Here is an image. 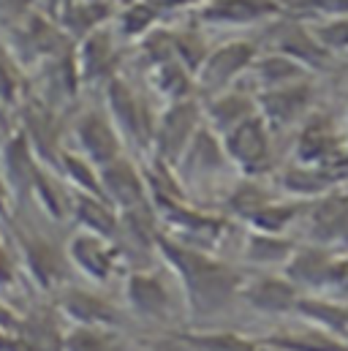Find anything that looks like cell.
<instances>
[{"label":"cell","instance_id":"obj_1","mask_svg":"<svg viewBox=\"0 0 348 351\" xmlns=\"http://www.w3.org/2000/svg\"><path fill=\"white\" fill-rule=\"evenodd\" d=\"M156 245H158L161 256L177 272V278L185 289L188 305L196 316H212V313L223 311L234 300V294L243 291V275L234 267L204 254L201 248L177 243L164 234H158Z\"/></svg>","mask_w":348,"mask_h":351},{"label":"cell","instance_id":"obj_2","mask_svg":"<svg viewBox=\"0 0 348 351\" xmlns=\"http://www.w3.org/2000/svg\"><path fill=\"white\" fill-rule=\"evenodd\" d=\"M106 106H109V117L117 125L120 136L125 142H134L139 147L153 145L156 139V125L158 120L150 117V109L145 106V101H139V95L131 90V85L120 77H112L106 85Z\"/></svg>","mask_w":348,"mask_h":351},{"label":"cell","instance_id":"obj_3","mask_svg":"<svg viewBox=\"0 0 348 351\" xmlns=\"http://www.w3.org/2000/svg\"><path fill=\"white\" fill-rule=\"evenodd\" d=\"M199 128H201V109L193 98L169 104L156 125V139H153L156 158L166 161L169 167H177Z\"/></svg>","mask_w":348,"mask_h":351},{"label":"cell","instance_id":"obj_4","mask_svg":"<svg viewBox=\"0 0 348 351\" xmlns=\"http://www.w3.org/2000/svg\"><path fill=\"white\" fill-rule=\"evenodd\" d=\"M98 175H101L103 196L117 207L120 215L153 210V199H150L147 180H145V175H142L128 158L120 156L117 161L101 167Z\"/></svg>","mask_w":348,"mask_h":351},{"label":"cell","instance_id":"obj_5","mask_svg":"<svg viewBox=\"0 0 348 351\" xmlns=\"http://www.w3.org/2000/svg\"><path fill=\"white\" fill-rule=\"evenodd\" d=\"M253 63H256V47L253 44H248V41L223 44L207 55V60L196 71V85L215 95V93L229 88L240 74H245Z\"/></svg>","mask_w":348,"mask_h":351},{"label":"cell","instance_id":"obj_6","mask_svg":"<svg viewBox=\"0 0 348 351\" xmlns=\"http://www.w3.org/2000/svg\"><path fill=\"white\" fill-rule=\"evenodd\" d=\"M269 125L261 114H253L251 120L240 123L234 131L223 136L226 156L248 175H259L269 164Z\"/></svg>","mask_w":348,"mask_h":351},{"label":"cell","instance_id":"obj_7","mask_svg":"<svg viewBox=\"0 0 348 351\" xmlns=\"http://www.w3.org/2000/svg\"><path fill=\"white\" fill-rule=\"evenodd\" d=\"M77 142L82 156L90 158L98 169L117 161L123 156V136L117 131V125L112 123L109 114L103 112H85L77 120Z\"/></svg>","mask_w":348,"mask_h":351},{"label":"cell","instance_id":"obj_8","mask_svg":"<svg viewBox=\"0 0 348 351\" xmlns=\"http://www.w3.org/2000/svg\"><path fill=\"white\" fill-rule=\"evenodd\" d=\"M343 156L346 147H340L338 139V128L330 117H313L299 139H297V158L299 164H310V167H330V169H343Z\"/></svg>","mask_w":348,"mask_h":351},{"label":"cell","instance_id":"obj_9","mask_svg":"<svg viewBox=\"0 0 348 351\" xmlns=\"http://www.w3.org/2000/svg\"><path fill=\"white\" fill-rule=\"evenodd\" d=\"M19 251H22V259L27 264L30 275L36 278V283L41 289L52 291V289H60L66 283L71 262L47 237H41V234H19Z\"/></svg>","mask_w":348,"mask_h":351},{"label":"cell","instance_id":"obj_10","mask_svg":"<svg viewBox=\"0 0 348 351\" xmlns=\"http://www.w3.org/2000/svg\"><path fill=\"white\" fill-rule=\"evenodd\" d=\"M66 256L82 275H87L90 280H98V283L109 280L117 267V248H112V240L85 232V229H79L69 240Z\"/></svg>","mask_w":348,"mask_h":351},{"label":"cell","instance_id":"obj_11","mask_svg":"<svg viewBox=\"0 0 348 351\" xmlns=\"http://www.w3.org/2000/svg\"><path fill=\"white\" fill-rule=\"evenodd\" d=\"M310 98H313L310 82L299 80V82H291V85L264 90L256 101H259V114L266 120L269 128H286L308 109Z\"/></svg>","mask_w":348,"mask_h":351},{"label":"cell","instance_id":"obj_12","mask_svg":"<svg viewBox=\"0 0 348 351\" xmlns=\"http://www.w3.org/2000/svg\"><path fill=\"white\" fill-rule=\"evenodd\" d=\"M125 300L134 313L150 322H164L169 316V289L156 272L134 269L125 278Z\"/></svg>","mask_w":348,"mask_h":351},{"label":"cell","instance_id":"obj_13","mask_svg":"<svg viewBox=\"0 0 348 351\" xmlns=\"http://www.w3.org/2000/svg\"><path fill=\"white\" fill-rule=\"evenodd\" d=\"M36 150L27 142L25 131H16L5 147H3V180L8 185V191L14 196H27L33 193V182L38 175V161H36Z\"/></svg>","mask_w":348,"mask_h":351},{"label":"cell","instance_id":"obj_14","mask_svg":"<svg viewBox=\"0 0 348 351\" xmlns=\"http://www.w3.org/2000/svg\"><path fill=\"white\" fill-rule=\"evenodd\" d=\"M243 297L261 313H288L297 311L302 291L294 280L280 275H256L245 289Z\"/></svg>","mask_w":348,"mask_h":351},{"label":"cell","instance_id":"obj_15","mask_svg":"<svg viewBox=\"0 0 348 351\" xmlns=\"http://www.w3.org/2000/svg\"><path fill=\"white\" fill-rule=\"evenodd\" d=\"M22 131H25V136L33 145L38 158L60 164L55 106H49L44 101H27L25 104V117H22Z\"/></svg>","mask_w":348,"mask_h":351},{"label":"cell","instance_id":"obj_16","mask_svg":"<svg viewBox=\"0 0 348 351\" xmlns=\"http://www.w3.org/2000/svg\"><path fill=\"white\" fill-rule=\"evenodd\" d=\"M218 136L221 134H215L212 128H204V125L196 131V136L190 139L188 150L182 153V158L177 164L182 169V175L207 177L212 175V172H218L229 161L226 147H223V139H218Z\"/></svg>","mask_w":348,"mask_h":351},{"label":"cell","instance_id":"obj_17","mask_svg":"<svg viewBox=\"0 0 348 351\" xmlns=\"http://www.w3.org/2000/svg\"><path fill=\"white\" fill-rule=\"evenodd\" d=\"M253 114H259V101L251 98L243 90H221L212 95V101L207 104V120L210 128L221 136H226L229 131H234L240 123L251 120Z\"/></svg>","mask_w":348,"mask_h":351},{"label":"cell","instance_id":"obj_18","mask_svg":"<svg viewBox=\"0 0 348 351\" xmlns=\"http://www.w3.org/2000/svg\"><path fill=\"white\" fill-rule=\"evenodd\" d=\"M58 308L66 319L74 322V327H114L117 324V311L98 294L69 289L60 294Z\"/></svg>","mask_w":348,"mask_h":351},{"label":"cell","instance_id":"obj_19","mask_svg":"<svg viewBox=\"0 0 348 351\" xmlns=\"http://www.w3.org/2000/svg\"><path fill=\"white\" fill-rule=\"evenodd\" d=\"M77 69L82 82H98V80H112L114 63H117V52H114V41L106 30H92L82 38L79 52L74 55Z\"/></svg>","mask_w":348,"mask_h":351},{"label":"cell","instance_id":"obj_20","mask_svg":"<svg viewBox=\"0 0 348 351\" xmlns=\"http://www.w3.org/2000/svg\"><path fill=\"white\" fill-rule=\"evenodd\" d=\"M335 256L327 248H299L286 262V278L294 280L299 289H330L332 272H335Z\"/></svg>","mask_w":348,"mask_h":351},{"label":"cell","instance_id":"obj_21","mask_svg":"<svg viewBox=\"0 0 348 351\" xmlns=\"http://www.w3.org/2000/svg\"><path fill=\"white\" fill-rule=\"evenodd\" d=\"M313 237L319 243L348 240V193H324L313 202L310 210Z\"/></svg>","mask_w":348,"mask_h":351},{"label":"cell","instance_id":"obj_22","mask_svg":"<svg viewBox=\"0 0 348 351\" xmlns=\"http://www.w3.org/2000/svg\"><path fill=\"white\" fill-rule=\"evenodd\" d=\"M71 218L79 223V229L92 232V234H101L106 240H112L120 229V213L112 202L106 199H98V196H90V193H77L74 196V213Z\"/></svg>","mask_w":348,"mask_h":351},{"label":"cell","instance_id":"obj_23","mask_svg":"<svg viewBox=\"0 0 348 351\" xmlns=\"http://www.w3.org/2000/svg\"><path fill=\"white\" fill-rule=\"evenodd\" d=\"M340 172L330 169V167H310V164H297L291 169H286L280 175V185L294 193L297 199H319L324 193L332 191L335 177Z\"/></svg>","mask_w":348,"mask_h":351},{"label":"cell","instance_id":"obj_24","mask_svg":"<svg viewBox=\"0 0 348 351\" xmlns=\"http://www.w3.org/2000/svg\"><path fill=\"white\" fill-rule=\"evenodd\" d=\"M277 5L272 0H210L201 8V19L207 22H221V25H243V22H256L269 14H275Z\"/></svg>","mask_w":348,"mask_h":351},{"label":"cell","instance_id":"obj_25","mask_svg":"<svg viewBox=\"0 0 348 351\" xmlns=\"http://www.w3.org/2000/svg\"><path fill=\"white\" fill-rule=\"evenodd\" d=\"M264 346H275L283 351H348L346 341H338V335L310 327L302 332H286V335H272L264 341Z\"/></svg>","mask_w":348,"mask_h":351},{"label":"cell","instance_id":"obj_26","mask_svg":"<svg viewBox=\"0 0 348 351\" xmlns=\"http://www.w3.org/2000/svg\"><path fill=\"white\" fill-rule=\"evenodd\" d=\"M253 74L261 82L264 90L280 88V85H291V82H299L305 77V66L283 52H275V55H266V58H259L253 66Z\"/></svg>","mask_w":348,"mask_h":351},{"label":"cell","instance_id":"obj_27","mask_svg":"<svg viewBox=\"0 0 348 351\" xmlns=\"http://www.w3.org/2000/svg\"><path fill=\"white\" fill-rule=\"evenodd\" d=\"M60 172L66 180H71V185L77 188V193H90V196H98V199H106L103 196V188H101V175H98V167L85 158L82 153H71V150H60ZM109 202V199H106Z\"/></svg>","mask_w":348,"mask_h":351},{"label":"cell","instance_id":"obj_28","mask_svg":"<svg viewBox=\"0 0 348 351\" xmlns=\"http://www.w3.org/2000/svg\"><path fill=\"white\" fill-rule=\"evenodd\" d=\"M297 313L310 319L313 327H319V330H327L332 335L348 338V308H343V305H335V302H327V300L302 297L299 305H297Z\"/></svg>","mask_w":348,"mask_h":351},{"label":"cell","instance_id":"obj_29","mask_svg":"<svg viewBox=\"0 0 348 351\" xmlns=\"http://www.w3.org/2000/svg\"><path fill=\"white\" fill-rule=\"evenodd\" d=\"M33 196L58 221H63V218H69L74 213V196H69L60 188V182L41 167H38V175H36V182H33Z\"/></svg>","mask_w":348,"mask_h":351},{"label":"cell","instance_id":"obj_30","mask_svg":"<svg viewBox=\"0 0 348 351\" xmlns=\"http://www.w3.org/2000/svg\"><path fill=\"white\" fill-rule=\"evenodd\" d=\"M153 82H156V88L161 90V93L169 95V104H174V101L190 98V90L196 85V77H193V71H188V69L174 58V60H166V63L156 66Z\"/></svg>","mask_w":348,"mask_h":351},{"label":"cell","instance_id":"obj_31","mask_svg":"<svg viewBox=\"0 0 348 351\" xmlns=\"http://www.w3.org/2000/svg\"><path fill=\"white\" fill-rule=\"evenodd\" d=\"M277 47H280L277 52H283V55L299 60L302 66H321V63L327 60V49L321 47V41H319L316 36L305 33L302 27H291V30L280 38Z\"/></svg>","mask_w":348,"mask_h":351},{"label":"cell","instance_id":"obj_32","mask_svg":"<svg viewBox=\"0 0 348 351\" xmlns=\"http://www.w3.org/2000/svg\"><path fill=\"white\" fill-rule=\"evenodd\" d=\"M305 210V202H269L266 207H261L256 215L248 218V223L256 232H266V234H280L288 223H294L299 218V213Z\"/></svg>","mask_w":348,"mask_h":351},{"label":"cell","instance_id":"obj_33","mask_svg":"<svg viewBox=\"0 0 348 351\" xmlns=\"http://www.w3.org/2000/svg\"><path fill=\"white\" fill-rule=\"evenodd\" d=\"M294 245L283 240L280 234H266V232H253L248 237L245 256L256 264H286L294 256Z\"/></svg>","mask_w":348,"mask_h":351},{"label":"cell","instance_id":"obj_34","mask_svg":"<svg viewBox=\"0 0 348 351\" xmlns=\"http://www.w3.org/2000/svg\"><path fill=\"white\" fill-rule=\"evenodd\" d=\"M109 16V5L103 0H85V3H71L69 8H63V25L71 36H82L98 30V25Z\"/></svg>","mask_w":348,"mask_h":351},{"label":"cell","instance_id":"obj_35","mask_svg":"<svg viewBox=\"0 0 348 351\" xmlns=\"http://www.w3.org/2000/svg\"><path fill=\"white\" fill-rule=\"evenodd\" d=\"M179 341L193 351H261L256 341L237 332H188Z\"/></svg>","mask_w":348,"mask_h":351},{"label":"cell","instance_id":"obj_36","mask_svg":"<svg viewBox=\"0 0 348 351\" xmlns=\"http://www.w3.org/2000/svg\"><path fill=\"white\" fill-rule=\"evenodd\" d=\"M120 343L112 327H74L66 332L63 351H117Z\"/></svg>","mask_w":348,"mask_h":351},{"label":"cell","instance_id":"obj_37","mask_svg":"<svg viewBox=\"0 0 348 351\" xmlns=\"http://www.w3.org/2000/svg\"><path fill=\"white\" fill-rule=\"evenodd\" d=\"M19 335L30 338L41 351H63V341H66V335H60L52 313H36V316L25 319Z\"/></svg>","mask_w":348,"mask_h":351},{"label":"cell","instance_id":"obj_38","mask_svg":"<svg viewBox=\"0 0 348 351\" xmlns=\"http://www.w3.org/2000/svg\"><path fill=\"white\" fill-rule=\"evenodd\" d=\"M27 38H30V47L41 55H49V58H63L66 52V38L63 33L47 22L44 16H33L30 25H27Z\"/></svg>","mask_w":348,"mask_h":351},{"label":"cell","instance_id":"obj_39","mask_svg":"<svg viewBox=\"0 0 348 351\" xmlns=\"http://www.w3.org/2000/svg\"><path fill=\"white\" fill-rule=\"evenodd\" d=\"M269 202H275L272 196H269V191H264L256 180H245L243 185H237L234 188V193L229 196V207L240 215V218H251V215H256L261 207H266Z\"/></svg>","mask_w":348,"mask_h":351},{"label":"cell","instance_id":"obj_40","mask_svg":"<svg viewBox=\"0 0 348 351\" xmlns=\"http://www.w3.org/2000/svg\"><path fill=\"white\" fill-rule=\"evenodd\" d=\"M174 52H177V60L188 69V71H193V77H196V71L201 69V63L207 60V47H204V41L196 36V33H182V36H174Z\"/></svg>","mask_w":348,"mask_h":351},{"label":"cell","instance_id":"obj_41","mask_svg":"<svg viewBox=\"0 0 348 351\" xmlns=\"http://www.w3.org/2000/svg\"><path fill=\"white\" fill-rule=\"evenodd\" d=\"M153 22H156V8H153V5H147V3L131 5V8L123 14V19H120L123 33H125V36H131V38H134V36L147 33Z\"/></svg>","mask_w":348,"mask_h":351},{"label":"cell","instance_id":"obj_42","mask_svg":"<svg viewBox=\"0 0 348 351\" xmlns=\"http://www.w3.org/2000/svg\"><path fill=\"white\" fill-rule=\"evenodd\" d=\"M22 93V74L16 71V66L0 52V104H16Z\"/></svg>","mask_w":348,"mask_h":351},{"label":"cell","instance_id":"obj_43","mask_svg":"<svg viewBox=\"0 0 348 351\" xmlns=\"http://www.w3.org/2000/svg\"><path fill=\"white\" fill-rule=\"evenodd\" d=\"M316 38L321 41L324 49H346L348 47V19L324 25L321 30H316Z\"/></svg>","mask_w":348,"mask_h":351},{"label":"cell","instance_id":"obj_44","mask_svg":"<svg viewBox=\"0 0 348 351\" xmlns=\"http://www.w3.org/2000/svg\"><path fill=\"white\" fill-rule=\"evenodd\" d=\"M22 322H25V319H19L5 302H0V332H5V335H19V332H22Z\"/></svg>","mask_w":348,"mask_h":351},{"label":"cell","instance_id":"obj_45","mask_svg":"<svg viewBox=\"0 0 348 351\" xmlns=\"http://www.w3.org/2000/svg\"><path fill=\"white\" fill-rule=\"evenodd\" d=\"M330 289L348 291V259H338V262H335V272H332V283H330Z\"/></svg>","mask_w":348,"mask_h":351},{"label":"cell","instance_id":"obj_46","mask_svg":"<svg viewBox=\"0 0 348 351\" xmlns=\"http://www.w3.org/2000/svg\"><path fill=\"white\" fill-rule=\"evenodd\" d=\"M14 278H16L14 262H11L8 251L0 245V286H8V283H14Z\"/></svg>","mask_w":348,"mask_h":351},{"label":"cell","instance_id":"obj_47","mask_svg":"<svg viewBox=\"0 0 348 351\" xmlns=\"http://www.w3.org/2000/svg\"><path fill=\"white\" fill-rule=\"evenodd\" d=\"M310 3L330 14H346L348 11V0H310Z\"/></svg>","mask_w":348,"mask_h":351},{"label":"cell","instance_id":"obj_48","mask_svg":"<svg viewBox=\"0 0 348 351\" xmlns=\"http://www.w3.org/2000/svg\"><path fill=\"white\" fill-rule=\"evenodd\" d=\"M5 351H41L30 338H25V335H14L11 341H8V349Z\"/></svg>","mask_w":348,"mask_h":351},{"label":"cell","instance_id":"obj_49","mask_svg":"<svg viewBox=\"0 0 348 351\" xmlns=\"http://www.w3.org/2000/svg\"><path fill=\"white\" fill-rule=\"evenodd\" d=\"M8 199H11V191H8L5 180H3V175H0V215L8 213Z\"/></svg>","mask_w":348,"mask_h":351},{"label":"cell","instance_id":"obj_50","mask_svg":"<svg viewBox=\"0 0 348 351\" xmlns=\"http://www.w3.org/2000/svg\"><path fill=\"white\" fill-rule=\"evenodd\" d=\"M166 5H182V3H190V0H164Z\"/></svg>","mask_w":348,"mask_h":351},{"label":"cell","instance_id":"obj_51","mask_svg":"<svg viewBox=\"0 0 348 351\" xmlns=\"http://www.w3.org/2000/svg\"><path fill=\"white\" fill-rule=\"evenodd\" d=\"M343 169H348V145H346V156H343Z\"/></svg>","mask_w":348,"mask_h":351},{"label":"cell","instance_id":"obj_52","mask_svg":"<svg viewBox=\"0 0 348 351\" xmlns=\"http://www.w3.org/2000/svg\"><path fill=\"white\" fill-rule=\"evenodd\" d=\"M60 3H63V8H69V5H71V3H77V0H60Z\"/></svg>","mask_w":348,"mask_h":351},{"label":"cell","instance_id":"obj_53","mask_svg":"<svg viewBox=\"0 0 348 351\" xmlns=\"http://www.w3.org/2000/svg\"><path fill=\"white\" fill-rule=\"evenodd\" d=\"M261 351H283V349H275V346H261Z\"/></svg>","mask_w":348,"mask_h":351},{"label":"cell","instance_id":"obj_54","mask_svg":"<svg viewBox=\"0 0 348 351\" xmlns=\"http://www.w3.org/2000/svg\"><path fill=\"white\" fill-rule=\"evenodd\" d=\"M95 3H98V0H95Z\"/></svg>","mask_w":348,"mask_h":351}]
</instances>
